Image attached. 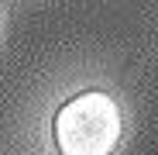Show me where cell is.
I'll use <instances>...</instances> for the list:
<instances>
[{
	"label": "cell",
	"mask_w": 158,
	"mask_h": 155,
	"mask_svg": "<svg viewBox=\"0 0 158 155\" xmlns=\"http://www.w3.org/2000/svg\"><path fill=\"white\" fill-rule=\"evenodd\" d=\"M52 131L59 155H114L124 135V117L110 93L83 90L59 107Z\"/></svg>",
	"instance_id": "obj_1"
}]
</instances>
